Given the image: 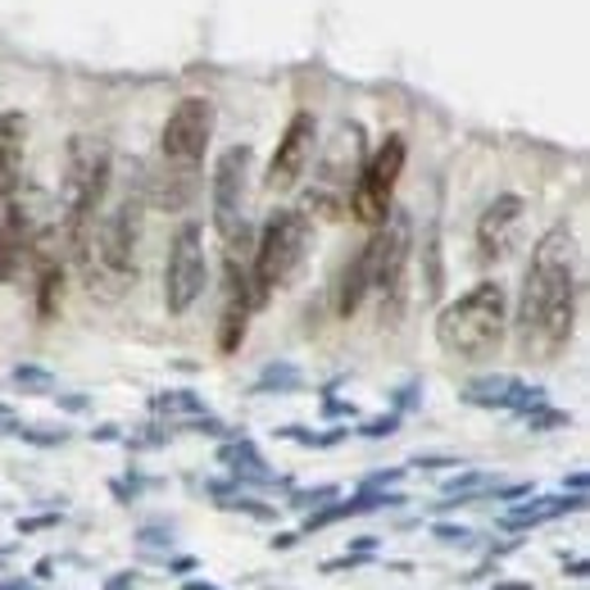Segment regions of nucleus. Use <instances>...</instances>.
Segmentation results:
<instances>
[{
	"instance_id": "nucleus-14",
	"label": "nucleus",
	"mask_w": 590,
	"mask_h": 590,
	"mask_svg": "<svg viewBox=\"0 0 590 590\" xmlns=\"http://www.w3.org/2000/svg\"><path fill=\"white\" fill-rule=\"evenodd\" d=\"M523 223H527V200L518 192H504L495 196L482 218H477V260L482 264H504L513 250H518V237H523Z\"/></svg>"
},
{
	"instance_id": "nucleus-28",
	"label": "nucleus",
	"mask_w": 590,
	"mask_h": 590,
	"mask_svg": "<svg viewBox=\"0 0 590 590\" xmlns=\"http://www.w3.org/2000/svg\"><path fill=\"white\" fill-rule=\"evenodd\" d=\"M59 523V513H36V518H19V536H32V532H46Z\"/></svg>"
},
{
	"instance_id": "nucleus-39",
	"label": "nucleus",
	"mask_w": 590,
	"mask_h": 590,
	"mask_svg": "<svg viewBox=\"0 0 590 590\" xmlns=\"http://www.w3.org/2000/svg\"><path fill=\"white\" fill-rule=\"evenodd\" d=\"M491 590H532V581H495Z\"/></svg>"
},
{
	"instance_id": "nucleus-18",
	"label": "nucleus",
	"mask_w": 590,
	"mask_h": 590,
	"mask_svg": "<svg viewBox=\"0 0 590 590\" xmlns=\"http://www.w3.org/2000/svg\"><path fill=\"white\" fill-rule=\"evenodd\" d=\"M218 463H223L232 472L237 487H282V477L269 468V459L260 455V446L254 440H228L223 450H218Z\"/></svg>"
},
{
	"instance_id": "nucleus-27",
	"label": "nucleus",
	"mask_w": 590,
	"mask_h": 590,
	"mask_svg": "<svg viewBox=\"0 0 590 590\" xmlns=\"http://www.w3.org/2000/svg\"><path fill=\"white\" fill-rule=\"evenodd\" d=\"M431 536H436L440 545H468V540H472V532L459 527V523H431Z\"/></svg>"
},
{
	"instance_id": "nucleus-7",
	"label": "nucleus",
	"mask_w": 590,
	"mask_h": 590,
	"mask_svg": "<svg viewBox=\"0 0 590 590\" xmlns=\"http://www.w3.org/2000/svg\"><path fill=\"white\" fill-rule=\"evenodd\" d=\"M363 160H368V155H363V128H359V123H346L337 136L327 141V151L318 155L314 182H309L301 209H305L309 218L341 223V218L350 214V187H354Z\"/></svg>"
},
{
	"instance_id": "nucleus-37",
	"label": "nucleus",
	"mask_w": 590,
	"mask_h": 590,
	"mask_svg": "<svg viewBox=\"0 0 590 590\" xmlns=\"http://www.w3.org/2000/svg\"><path fill=\"white\" fill-rule=\"evenodd\" d=\"M295 540H301V536H295V532H277V536H273V549H291Z\"/></svg>"
},
{
	"instance_id": "nucleus-20",
	"label": "nucleus",
	"mask_w": 590,
	"mask_h": 590,
	"mask_svg": "<svg viewBox=\"0 0 590 590\" xmlns=\"http://www.w3.org/2000/svg\"><path fill=\"white\" fill-rule=\"evenodd\" d=\"M301 386H305V373L295 363H269L260 373V382H254V395H291Z\"/></svg>"
},
{
	"instance_id": "nucleus-16",
	"label": "nucleus",
	"mask_w": 590,
	"mask_h": 590,
	"mask_svg": "<svg viewBox=\"0 0 590 590\" xmlns=\"http://www.w3.org/2000/svg\"><path fill=\"white\" fill-rule=\"evenodd\" d=\"M23 151H28V119L19 109L0 114V205L14 200L23 187Z\"/></svg>"
},
{
	"instance_id": "nucleus-8",
	"label": "nucleus",
	"mask_w": 590,
	"mask_h": 590,
	"mask_svg": "<svg viewBox=\"0 0 590 590\" xmlns=\"http://www.w3.org/2000/svg\"><path fill=\"white\" fill-rule=\"evenodd\" d=\"M250 164H254L250 145H228V151L218 155V164H214V177H209L214 232H218V241H223V250H232V254H250V245H254V232L245 223Z\"/></svg>"
},
{
	"instance_id": "nucleus-13",
	"label": "nucleus",
	"mask_w": 590,
	"mask_h": 590,
	"mask_svg": "<svg viewBox=\"0 0 590 590\" xmlns=\"http://www.w3.org/2000/svg\"><path fill=\"white\" fill-rule=\"evenodd\" d=\"M314 151H318V119H314V109H295L282 141H277V151L269 160V173H264V187L269 192H291L295 182H301L314 164Z\"/></svg>"
},
{
	"instance_id": "nucleus-41",
	"label": "nucleus",
	"mask_w": 590,
	"mask_h": 590,
	"mask_svg": "<svg viewBox=\"0 0 590 590\" xmlns=\"http://www.w3.org/2000/svg\"><path fill=\"white\" fill-rule=\"evenodd\" d=\"M564 487H572V491H586V472H572V477H568Z\"/></svg>"
},
{
	"instance_id": "nucleus-15",
	"label": "nucleus",
	"mask_w": 590,
	"mask_h": 590,
	"mask_svg": "<svg viewBox=\"0 0 590 590\" xmlns=\"http://www.w3.org/2000/svg\"><path fill=\"white\" fill-rule=\"evenodd\" d=\"M463 404L472 409H504V414H527L536 404H545V386H532V382H518L509 373H487V378H472L463 391H459Z\"/></svg>"
},
{
	"instance_id": "nucleus-22",
	"label": "nucleus",
	"mask_w": 590,
	"mask_h": 590,
	"mask_svg": "<svg viewBox=\"0 0 590 590\" xmlns=\"http://www.w3.org/2000/svg\"><path fill=\"white\" fill-rule=\"evenodd\" d=\"M10 382H14L23 395H51V391H55V378L46 373V368H36V363H19L14 373H10Z\"/></svg>"
},
{
	"instance_id": "nucleus-21",
	"label": "nucleus",
	"mask_w": 590,
	"mask_h": 590,
	"mask_svg": "<svg viewBox=\"0 0 590 590\" xmlns=\"http://www.w3.org/2000/svg\"><path fill=\"white\" fill-rule=\"evenodd\" d=\"M151 409L160 418H196V414H205V400L196 391H164L151 400Z\"/></svg>"
},
{
	"instance_id": "nucleus-36",
	"label": "nucleus",
	"mask_w": 590,
	"mask_h": 590,
	"mask_svg": "<svg viewBox=\"0 0 590 590\" xmlns=\"http://www.w3.org/2000/svg\"><path fill=\"white\" fill-rule=\"evenodd\" d=\"M586 568H590V564H586V559H564V572H572V577H577V581H581V577H586Z\"/></svg>"
},
{
	"instance_id": "nucleus-12",
	"label": "nucleus",
	"mask_w": 590,
	"mask_h": 590,
	"mask_svg": "<svg viewBox=\"0 0 590 590\" xmlns=\"http://www.w3.org/2000/svg\"><path fill=\"white\" fill-rule=\"evenodd\" d=\"M42 196L36 192H23L14 200H6L0 209V286H10L28 273L32 264V245H36V232L46 228V218H42V205H36Z\"/></svg>"
},
{
	"instance_id": "nucleus-5",
	"label": "nucleus",
	"mask_w": 590,
	"mask_h": 590,
	"mask_svg": "<svg viewBox=\"0 0 590 590\" xmlns=\"http://www.w3.org/2000/svg\"><path fill=\"white\" fill-rule=\"evenodd\" d=\"M314 245V218L305 209H273L250 245V291L254 309H264L277 291L301 277Z\"/></svg>"
},
{
	"instance_id": "nucleus-3",
	"label": "nucleus",
	"mask_w": 590,
	"mask_h": 590,
	"mask_svg": "<svg viewBox=\"0 0 590 590\" xmlns=\"http://www.w3.org/2000/svg\"><path fill=\"white\" fill-rule=\"evenodd\" d=\"M114 187V145L96 132H78L64 145V177H59V237H64V254L73 264L96 228V218L109 200Z\"/></svg>"
},
{
	"instance_id": "nucleus-31",
	"label": "nucleus",
	"mask_w": 590,
	"mask_h": 590,
	"mask_svg": "<svg viewBox=\"0 0 590 590\" xmlns=\"http://www.w3.org/2000/svg\"><path fill=\"white\" fill-rule=\"evenodd\" d=\"M409 468H463V463L450 459V455H423V459H414Z\"/></svg>"
},
{
	"instance_id": "nucleus-32",
	"label": "nucleus",
	"mask_w": 590,
	"mask_h": 590,
	"mask_svg": "<svg viewBox=\"0 0 590 590\" xmlns=\"http://www.w3.org/2000/svg\"><path fill=\"white\" fill-rule=\"evenodd\" d=\"M164 568H168V572H177V577H182V572H196V568H200V564H196V559H192V555H177V559H164Z\"/></svg>"
},
{
	"instance_id": "nucleus-35",
	"label": "nucleus",
	"mask_w": 590,
	"mask_h": 590,
	"mask_svg": "<svg viewBox=\"0 0 590 590\" xmlns=\"http://www.w3.org/2000/svg\"><path fill=\"white\" fill-rule=\"evenodd\" d=\"M55 400L64 404V409H73V414H83V409H87V400H83V395H55Z\"/></svg>"
},
{
	"instance_id": "nucleus-25",
	"label": "nucleus",
	"mask_w": 590,
	"mask_h": 590,
	"mask_svg": "<svg viewBox=\"0 0 590 590\" xmlns=\"http://www.w3.org/2000/svg\"><path fill=\"white\" fill-rule=\"evenodd\" d=\"M337 495H341L337 487H314V491H295V495H291V504L309 513V509H318V504H327V500H337Z\"/></svg>"
},
{
	"instance_id": "nucleus-23",
	"label": "nucleus",
	"mask_w": 590,
	"mask_h": 590,
	"mask_svg": "<svg viewBox=\"0 0 590 590\" xmlns=\"http://www.w3.org/2000/svg\"><path fill=\"white\" fill-rule=\"evenodd\" d=\"M523 423H527L532 431H555V427H572V414L549 409V400H545V404H536V409L523 414Z\"/></svg>"
},
{
	"instance_id": "nucleus-30",
	"label": "nucleus",
	"mask_w": 590,
	"mask_h": 590,
	"mask_svg": "<svg viewBox=\"0 0 590 590\" xmlns=\"http://www.w3.org/2000/svg\"><path fill=\"white\" fill-rule=\"evenodd\" d=\"M400 477H404V468H391V472H373V477H368V482H363V491H382V487H395Z\"/></svg>"
},
{
	"instance_id": "nucleus-29",
	"label": "nucleus",
	"mask_w": 590,
	"mask_h": 590,
	"mask_svg": "<svg viewBox=\"0 0 590 590\" xmlns=\"http://www.w3.org/2000/svg\"><path fill=\"white\" fill-rule=\"evenodd\" d=\"M395 427H400V414H386V418H373V423H363L359 431H363V436H373V440H378V436H391Z\"/></svg>"
},
{
	"instance_id": "nucleus-26",
	"label": "nucleus",
	"mask_w": 590,
	"mask_h": 590,
	"mask_svg": "<svg viewBox=\"0 0 590 590\" xmlns=\"http://www.w3.org/2000/svg\"><path fill=\"white\" fill-rule=\"evenodd\" d=\"M136 540H141L145 549H173V527L151 523V527H141V532H136Z\"/></svg>"
},
{
	"instance_id": "nucleus-6",
	"label": "nucleus",
	"mask_w": 590,
	"mask_h": 590,
	"mask_svg": "<svg viewBox=\"0 0 590 590\" xmlns=\"http://www.w3.org/2000/svg\"><path fill=\"white\" fill-rule=\"evenodd\" d=\"M368 254V295H378L382 327H400L409 301V260H414V218L409 209H391L373 237L363 241Z\"/></svg>"
},
{
	"instance_id": "nucleus-19",
	"label": "nucleus",
	"mask_w": 590,
	"mask_h": 590,
	"mask_svg": "<svg viewBox=\"0 0 590 590\" xmlns=\"http://www.w3.org/2000/svg\"><path fill=\"white\" fill-rule=\"evenodd\" d=\"M363 301H368V254L359 250L337 282V318H354L363 309Z\"/></svg>"
},
{
	"instance_id": "nucleus-40",
	"label": "nucleus",
	"mask_w": 590,
	"mask_h": 590,
	"mask_svg": "<svg viewBox=\"0 0 590 590\" xmlns=\"http://www.w3.org/2000/svg\"><path fill=\"white\" fill-rule=\"evenodd\" d=\"M187 590H223V586H214V581H200V577H192V581H187Z\"/></svg>"
},
{
	"instance_id": "nucleus-38",
	"label": "nucleus",
	"mask_w": 590,
	"mask_h": 590,
	"mask_svg": "<svg viewBox=\"0 0 590 590\" xmlns=\"http://www.w3.org/2000/svg\"><path fill=\"white\" fill-rule=\"evenodd\" d=\"M51 572H55V559H42V564H36V568H32V577H36V581H46Z\"/></svg>"
},
{
	"instance_id": "nucleus-17",
	"label": "nucleus",
	"mask_w": 590,
	"mask_h": 590,
	"mask_svg": "<svg viewBox=\"0 0 590 590\" xmlns=\"http://www.w3.org/2000/svg\"><path fill=\"white\" fill-rule=\"evenodd\" d=\"M527 504L518 509H509L500 513V527L504 532H532V527H545V523H555L564 518V513H581L586 509V491H564V495H523Z\"/></svg>"
},
{
	"instance_id": "nucleus-9",
	"label": "nucleus",
	"mask_w": 590,
	"mask_h": 590,
	"mask_svg": "<svg viewBox=\"0 0 590 590\" xmlns=\"http://www.w3.org/2000/svg\"><path fill=\"white\" fill-rule=\"evenodd\" d=\"M404 160H409V145H404V136H386L378 151L363 160L354 187H350V218H354V223L378 228L382 218L395 209V187H400Z\"/></svg>"
},
{
	"instance_id": "nucleus-4",
	"label": "nucleus",
	"mask_w": 590,
	"mask_h": 590,
	"mask_svg": "<svg viewBox=\"0 0 590 590\" xmlns=\"http://www.w3.org/2000/svg\"><path fill=\"white\" fill-rule=\"evenodd\" d=\"M504 337H509V291L500 277H482L436 314V346L450 359L482 363L504 346Z\"/></svg>"
},
{
	"instance_id": "nucleus-34",
	"label": "nucleus",
	"mask_w": 590,
	"mask_h": 590,
	"mask_svg": "<svg viewBox=\"0 0 590 590\" xmlns=\"http://www.w3.org/2000/svg\"><path fill=\"white\" fill-rule=\"evenodd\" d=\"M0 590H42V586L28 581V577H10V581H0Z\"/></svg>"
},
{
	"instance_id": "nucleus-10",
	"label": "nucleus",
	"mask_w": 590,
	"mask_h": 590,
	"mask_svg": "<svg viewBox=\"0 0 590 590\" xmlns=\"http://www.w3.org/2000/svg\"><path fill=\"white\" fill-rule=\"evenodd\" d=\"M209 286V254H205V228L200 223H182L168 241V260H164V309L173 318L192 314L196 301Z\"/></svg>"
},
{
	"instance_id": "nucleus-2",
	"label": "nucleus",
	"mask_w": 590,
	"mask_h": 590,
	"mask_svg": "<svg viewBox=\"0 0 590 590\" xmlns=\"http://www.w3.org/2000/svg\"><path fill=\"white\" fill-rule=\"evenodd\" d=\"M141 218H145V192H141V177H136L114 205L100 209L87 245L73 254V269L83 273V286L91 295H100V301H119V295L136 282Z\"/></svg>"
},
{
	"instance_id": "nucleus-1",
	"label": "nucleus",
	"mask_w": 590,
	"mask_h": 590,
	"mask_svg": "<svg viewBox=\"0 0 590 590\" xmlns=\"http://www.w3.org/2000/svg\"><path fill=\"white\" fill-rule=\"evenodd\" d=\"M577 237L568 223H555L532 250V264L523 273L518 309H509L513 346L527 363L559 359L577 331Z\"/></svg>"
},
{
	"instance_id": "nucleus-33",
	"label": "nucleus",
	"mask_w": 590,
	"mask_h": 590,
	"mask_svg": "<svg viewBox=\"0 0 590 590\" xmlns=\"http://www.w3.org/2000/svg\"><path fill=\"white\" fill-rule=\"evenodd\" d=\"M105 590H136V572H114L105 581Z\"/></svg>"
},
{
	"instance_id": "nucleus-24",
	"label": "nucleus",
	"mask_w": 590,
	"mask_h": 590,
	"mask_svg": "<svg viewBox=\"0 0 590 590\" xmlns=\"http://www.w3.org/2000/svg\"><path fill=\"white\" fill-rule=\"evenodd\" d=\"M368 564H373V549H350V555H341V559H327L323 572L331 577V572H350V568H368Z\"/></svg>"
},
{
	"instance_id": "nucleus-11",
	"label": "nucleus",
	"mask_w": 590,
	"mask_h": 590,
	"mask_svg": "<svg viewBox=\"0 0 590 590\" xmlns=\"http://www.w3.org/2000/svg\"><path fill=\"white\" fill-rule=\"evenodd\" d=\"M214 141V105L205 96H182L160 132V160L164 164H182V168H200L205 151Z\"/></svg>"
}]
</instances>
